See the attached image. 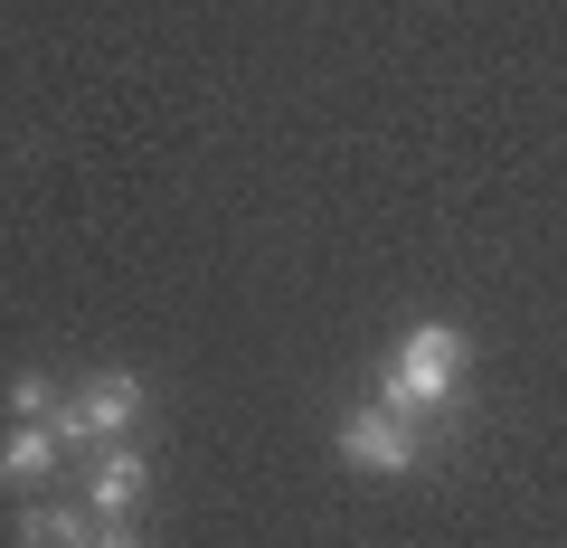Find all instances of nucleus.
Listing matches in <instances>:
<instances>
[{"label": "nucleus", "mask_w": 567, "mask_h": 548, "mask_svg": "<svg viewBox=\"0 0 567 548\" xmlns=\"http://www.w3.org/2000/svg\"><path fill=\"white\" fill-rule=\"evenodd\" d=\"M464 369H473V341H464L454 322H406L398 350H388L379 406H398V416L435 426V416H454V397H464Z\"/></svg>", "instance_id": "f257e3e1"}, {"label": "nucleus", "mask_w": 567, "mask_h": 548, "mask_svg": "<svg viewBox=\"0 0 567 548\" xmlns=\"http://www.w3.org/2000/svg\"><path fill=\"white\" fill-rule=\"evenodd\" d=\"M331 445H341L350 473H416L425 445H435V426H416L398 406H350L341 426H331Z\"/></svg>", "instance_id": "f03ea898"}, {"label": "nucleus", "mask_w": 567, "mask_h": 548, "mask_svg": "<svg viewBox=\"0 0 567 548\" xmlns=\"http://www.w3.org/2000/svg\"><path fill=\"white\" fill-rule=\"evenodd\" d=\"M133 416H142V379H133V369H104V379H85L48 426H58V445H95L104 454V445L133 435Z\"/></svg>", "instance_id": "7ed1b4c3"}, {"label": "nucleus", "mask_w": 567, "mask_h": 548, "mask_svg": "<svg viewBox=\"0 0 567 548\" xmlns=\"http://www.w3.org/2000/svg\"><path fill=\"white\" fill-rule=\"evenodd\" d=\"M142 492H152L142 445H104L95 473H85V510H95V520H142Z\"/></svg>", "instance_id": "20e7f679"}, {"label": "nucleus", "mask_w": 567, "mask_h": 548, "mask_svg": "<svg viewBox=\"0 0 567 548\" xmlns=\"http://www.w3.org/2000/svg\"><path fill=\"white\" fill-rule=\"evenodd\" d=\"M10 548H95V510L85 502H29Z\"/></svg>", "instance_id": "39448f33"}, {"label": "nucleus", "mask_w": 567, "mask_h": 548, "mask_svg": "<svg viewBox=\"0 0 567 548\" xmlns=\"http://www.w3.org/2000/svg\"><path fill=\"white\" fill-rule=\"evenodd\" d=\"M58 426H10L0 435V492H39L48 473H58Z\"/></svg>", "instance_id": "423d86ee"}, {"label": "nucleus", "mask_w": 567, "mask_h": 548, "mask_svg": "<svg viewBox=\"0 0 567 548\" xmlns=\"http://www.w3.org/2000/svg\"><path fill=\"white\" fill-rule=\"evenodd\" d=\"M58 379H48V369H20V379H10V416H20V426H48V416H58Z\"/></svg>", "instance_id": "0eeeda50"}, {"label": "nucleus", "mask_w": 567, "mask_h": 548, "mask_svg": "<svg viewBox=\"0 0 567 548\" xmlns=\"http://www.w3.org/2000/svg\"><path fill=\"white\" fill-rule=\"evenodd\" d=\"M95 548H142V520H95Z\"/></svg>", "instance_id": "6e6552de"}]
</instances>
